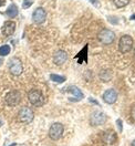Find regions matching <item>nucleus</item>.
I'll return each instance as SVG.
<instances>
[{
  "label": "nucleus",
  "instance_id": "obj_3",
  "mask_svg": "<svg viewBox=\"0 0 135 146\" xmlns=\"http://www.w3.org/2000/svg\"><path fill=\"white\" fill-rule=\"evenodd\" d=\"M133 48V39L130 36H121L118 41V50L122 53H127L132 50Z\"/></svg>",
  "mask_w": 135,
  "mask_h": 146
},
{
  "label": "nucleus",
  "instance_id": "obj_10",
  "mask_svg": "<svg viewBox=\"0 0 135 146\" xmlns=\"http://www.w3.org/2000/svg\"><path fill=\"white\" fill-rule=\"evenodd\" d=\"M45 18H47V12L45 11L43 8H37L32 15V20L33 22H36L38 25L40 23H43L45 22Z\"/></svg>",
  "mask_w": 135,
  "mask_h": 146
},
{
  "label": "nucleus",
  "instance_id": "obj_4",
  "mask_svg": "<svg viewBox=\"0 0 135 146\" xmlns=\"http://www.w3.org/2000/svg\"><path fill=\"white\" fill-rule=\"evenodd\" d=\"M33 116H35V114H33L32 110L29 109V108H22L18 113L19 122L25 123V124H28V123L32 122L33 121Z\"/></svg>",
  "mask_w": 135,
  "mask_h": 146
},
{
  "label": "nucleus",
  "instance_id": "obj_16",
  "mask_svg": "<svg viewBox=\"0 0 135 146\" xmlns=\"http://www.w3.org/2000/svg\"><path fill=\"white\" fill-rule=\"evenodd\" d=\"M100 79L103 82H108L112 79V72L110 70H103L100 72Z\"/></svg>",
  "mask_w": 135,
  "mask_h": 146
},
{
  "label": "nucleus",
  "instance_id": "obj_20",
  "mask_svg": "<svg viewBox=\"0 0 135 146\" xmlns=\"http://www.w3.org/2000/svg\"><path fill=\"white\" fill-rule=\"evenodd\" d=\"M32 3H33L32 0H23V2H22V8H23V9H28L29 7L32 6Z\"/></svg>",
  "mask_w": 135,
  "mask_h": 146
},
{
  "label": "nucleus",
  "instance_id": "obj_17",
  "mask_svg": "<svg viewBox=\"0 0 135 146\" xmlns=\"http://www.w3.org/2000/svg\"><path fill=\"white\" fill-rule=\"evenodd\" d=\"M50 79H51V81H53L55 83H63L65 82V78L62 76V75H58V74H50Z\"/></svg>",
  "mask_w": 135,
  "mask_h": 146
},
{
  "label": "nucleus",
  "instance_id": "obj_8",
  "mask_svg": "<svg viewBox=\"0 0 135 146\" xmlns=\"http://www.w3.org/2000/svg\"><path fill=\"white\" fill-rule=\"evenodd\" d=\"M105 121H106L105 114H103L102 112H99V111L93 112L90 116V124L92 125V126H99V125H102Z\"/></svg>",
  "mask_w": 135,
  "mask_h": 146
},
{
  "label": "nucleus",
  "instance_id": "obj_30",
  "mask_svg": "<svg viewBox=\"0 0 135 146\" xmlns=\"http://www.w3.org/2000/svg\"><path fill=\"white\" fill-rule=\"evenodd\" d=\"M134 53H135V51H134Z\"/></svg>",
  "mask_w": 135,
  "mask_h": 146
},
{
  "label": "nucleus",
  "instance_id": "obj_7",
  "mask_svg": "<svg viewBox=\"0 0 135 146\" xmlns=\"http://www.w3.org/2000/svg\"><path fill=\"white\" fill-rule=\"evenodd\" d=\"M20 101H21V95L18 91H10L6 94L5 98V102L8 106H16L20 103Z\"/></svg>",
  "mask_w": 135,
  "mask_h": 146
},
{
  "label": "nucleus",
  "instance_id": "obj_21",
  "mask_svg": "<svg viewBox=\"0 0 135 146\" xmlns=\"http://www.w3.org/2000/svg\"><path fill=\"white\" fill-rule=\"evenodd\" d=\"M131 117L135 122V105H133L132 109H131Z\"/></svg>",
  "mask_w": 135,
  "mask_h": 146
},
{
  "label": "nucleus",
  "instance_id": "obj_11",
  "mask_svg": "<svg viewBox=\"0 0 135 146\" xmlns=\"http://www.w3.org/2000/svg\"><path fill=\"white\" fill-rule=\"evenodd\" d=\"M68 61V53L63 50L57 51L53 55V62L57 65H62Z\"/></svg>",
  "mask_w": 135,
  "mask_h": 146
},
{
  "label": "nucleus",
  "instance_id": "obj_5",
  "mask_svg": "<svg viewBox=\"0 0 135 146\" xmlns=\"http://www.w3.org/2000/svg\"><path fill=\"white\" fill-rule=\"evenodd\" d=\"M63 134V125L61 123H53L49 129V137L52 141H58L62 137Z\"/></svg>",
  "mask_w": 135,
  "mask_h": 146
},
{
  "label": "nucleus",
  "instance_id": "obj_13",
  "mask_svg": "<svg viewBox=\"0 0 135 146\" xmlns=\"http://www.w3.org/2000/svg\"><path fill=\"white\" fill-rule=\"evenodd\" d=\"M102 141L106 144V145H112L116 142V134L113 131H106L103 133L102 135Z\"/></svg>",
  "mask_w": 135,
  "mask_h": 146
},
{
  "label": "nucleus",
  "instance_id": "obj_6",
  "mask_svg": "<svg viewBox=\"0 0 135 146\" xmlns=\"http://www.w3.org/2000/svg\"><path fill=\"white\" fill-rule=\"evenodd\" d=\"M9 71L12 75L15 76H18L20 75L22 71H23V66H22V63L21 61L19 60L18 58H12L9 61Z\"/></svg>",
  "mask_w": 135,
  "mask_h": 146
},
{
  "label": "nucleus",
  "instance_id": "obj_24",
  "mask_svg": "<svg viewBox=\"0 0 135 146\" xmlns=\"http://www.w3.org/2000/svg\"><path fill=\"white\" fill-rule=\"evenodd\" d=\"M90 1L93 3V5H94V3H95V5H98V0H90Z\"/></svg>",
  "mask_w": 135,
  "mask_h": 146
},
{
  "label": "nucleus",
  "instance_id": "obj_2",
  "mask_svg": "<svg viewBox=\"0 0 135 146\" xmlns=\"http://www.w3.org/2000/svg\"><path fill=\"white\" fill-rule=\"evenodd\" d=\"M28 100L33 106H41L45 103V98L42 93L38 90H31L28 93Z\"/></svg>",
  "mask_w": 135,
  "mask_h": 146
},
{
  "label": "nucleus",
  "instance_id": "obj_1",
  "mask_svg": "<svg viewBox=\"0 0 135 146\" xmlns=\"http://www.w3.org/2000/svg\"><path fill=\"white\" fill-rule=\"evenodd\" d=\"M98 39L101 43L103 44H111L114 42L115 40V33L112 31V30H108V29H102L98 35Z\"/></svg>",
  "mask_w": 135,
  "mask_h": 146
},
{
  "label": "nucleus",
  "instance_id": "obj_19",
  "mask_svg": "<svg viewBox=\"0 0 135 146\" xmlns=\"http://www.w3.org/2000/svg\"><path fill=\"white\" fill-rule=\"evenodd\" d=\"M130 3V0H114V5L117 8H123Z\"/></svg>",
  "mask_w": 135,
  "mask_h": 146
},
{
  "label": "nucleus",
  "instance_id": "obj_23",
  "mask_svg": "<svg viewBox=\"0 0 135 146\" xmlns=\"http://www.w3.org/2000/svg\"><path fill=\"white\" fill-rule=\"evenodd\" d=\"M5 3H6V0H0V7H1V6H3Z\"/></svg>",
  "mask_w": 135,
  "mask_h": 146
},
{
  "label": "nucleus",
  "instance_id": "obj_25",
  "mask_svg": "<svg viewBox=\"0 0 135 146\" xmlns=\"http://www.w3.org/2000/svg\"><path fill=\"white\" fill-rule=\"evenodd\" d=\"M131 146H135V139L132 142V144H131Z\"/></svg>",
  "mask_w": 135,
  "mask_h": 146
},
{
  "label": "nucleus",
  "instance_id": "obj_27",
  "mask_svg": "<svg viewBox=\"0 0 135 146\" xmlns=\"http://www.w3.org/2000/svg\"><path fill=\"white\" fill-rule=\"evenodd\" d=\"M17 145V144H16V143H13V144H11V145H9V146H16Z\"/></svg>",
  "mask_w": 135,
  "mask_h": 146
},
{
  "label": "nucleus",
  "instance_id": "obj_12",
  "mask_svg": "<svg viewBox=\"0 0 135 146\" xmlns=\"http://www.w3.org/2000/svg\"><path fill=\"white\" fill-rule=\"evenodd\" d=\"M102 98H103V101H104L105 103H108V104H113V103H115L117 100V93L115 90L110 89V90L104 92V94H103Z\"/></svg>",
  "mask_w": 135,
  "mask_h": 146
},
{
  "label": "nucleus",
  "instance_id": "obj_14",
  "mask_svg": "<svg viewBox=\"0 0 135 146\" xmlns=\"http://www.w3.org/2000/svg\"><path fill=\"white\" fill-rule=\"evenodd\" d=\"M1 31H2V35H3V36H12V35L15 33V31H16V23H15L13 21H7V22L3 25Z\"/></svg>",
  "mask_w": 135,
  "mask_h": 146
},
{
  "label": "nucleus",
  "instance_id": "obj_26",
  "mask_svg": "<svg viewBox=\"0 0 135 146\" xmlns=\"http://www.w3.org/2000/svg\"><path fill=\"white\" fill-rule=\"evenodd\" d=\"M3 63V60L2 59H0V66H1V64Z\"/></svg>",
  "mask_w": 135,
  "mask_h": 146
},
{
  "label": "nucleus",
  "instance_id": "obj_15",
  "mask_svg": "<svg viewBox=\"0 0 135 146\" xmlns=\"http://www.w3.org/2000/svg\"><path fill=\"white\" fill-rule=\"evenodd\" d=\"M18 7L16 6V5H10L9 7L7 8V10H6V15L9 17V18H15V17H17L18 16Z\"/></svg>",
  "mask_w": 135,
  "mask_h": 146
},
{
  "label": "nucleus",
  "instance_id": "obj_9",
  "mask_svg": "<svg viewBox=\"0 0 135 146\" xmlns=\"http://www.w3.org/2000/svg\"><path fill=\"white\" fill-rule=\"evenodd\" d=\"M67 91L70 94V98H69L70 101H80L84 98L82 91L79 88H76V86H73V85L72 86H69V88L67 89Z\"/></svg>",
  "mask_w": 135,
  "mask_h": 146
},
{
  "label": "nucleus",
  "instance_id": "obj_18",
  "mask_svg": "<svg viewBox=\"0 0 135 146\" xmlns=\"http://www.w3.org/2000/svg\"><path fill=\"white\" fill-rule=\"evenodd\" d=\"M11 51L10 46L8 44H3V46H0V56H5V55H8Z\"/></svg>",
  "mask_w": 135,
  "mask_h": 146
},
{
  "label": "nucleus",
  "instance_id": "obj_22",
  "mask_svg": "<svg viewBox=\"0 0 135 146\" xmlns=\"http://www.w3.org/2000/svg\"><path fill=\"white\" fill-rule=\"evenodd\" d=\"M116 123H117V125H118V131H120V132H122V131H123V126H122V121H121V119H117Z\"/></svg>",
  "mask_w": 135,
  "mask_h": 146
},
{
  "label": "nucleus",
  "instance_id": "obj_29",
  "mask_svg": "<svg viewBox=\"0 0 135 146\" xmlns=\"http://www.w3.org/2000/svg\"><path fill=\"white\" fill-rule=\"evenodd\" d=\"M0 125H1V122H0Z\"/></svg>",
  "mask_w": 135,
  "mask_h": 146
},
{
  "label": "nucleus",
  "instance_id": "obj_28",
  "mask_svg": "<svg viewBox=\"0 0 135 146\" xmlns=\"http://www.w3.org/2000/svg\"><path fill=\"white\" fill-rule=\"evenodd\" d=\"M132 19H135V16H133V17H132Z\"/></svg>",
  "mask_w": 135,
  "mask_h": 146
}]
</instances>
